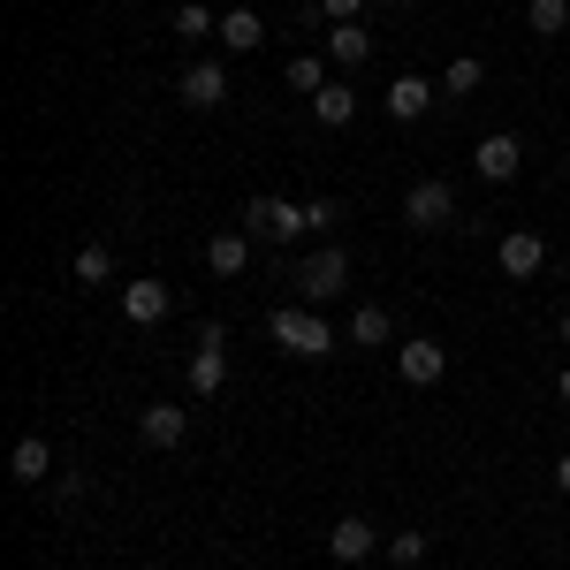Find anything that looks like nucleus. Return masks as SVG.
<instances>
[{
    "instance_id": "obj_10",
    "label": "nucleus",
    "mask_w": 570,
    "mask_h": 570,
    "mask_svg": "<svg viewBox=\"0 0 570 570\" xmlns=\"http://www.w3.org/2000/svg\"><path fill=\"white\" fill-rule=\"evenodd\" d=\"M46 472H53V449H46V434H23V441H16V456H8V480H16V487H39Z\"/></svg>"
},
{
    "instance_id": "obj_28",
    "label": "nucleus",
    "mask_w": 570,
    "mask_h": 570,
    "mask_svg": "<svg viewBox=\"0 0 570 570\" xmlns=\"http://www.w3.org/2000/svg\"><path fill=\"white\" fill-rule=\"evenodd\" d=\"M556 395H563V403H570V365H563V373H556Z\"/></svg>"
},
{
    "instance_id": "obj_17",
    "label": "nucleus",
    "mask_w": 570,
    "mask_h": 570,
    "mask_svg": "<svg viewBox=\"0 0 570 570\" xmlns=\"http://www.w3.org/2000/svg\"><path fill=\"white\" fill-rule=\"evenodd\" d=\"M351 115H357V91L351 85H327L320 99H312V122H320V130H351Z\"/></svg>"
},
{
    "instance_id": "obj_2",
    "label": "nucleus",
    "mask_w": 570,
    "mask_h": 570,
    "mask_svg": "<svg viewBox=\"0 0 570 570\" xmlns=\"http://www.w3.org/2000/svg\"><path fill=\"white\" fill-rule=\"evenodd\" d=\"M297 289H305L312 305H327V297H343L351 289V252H312V259H297Z\"/></svg>"
},
{
    "instance_id": "obj_18",
    "label": "nucleus",
    "mask_w": 570,
    "mask_h": 570,
    "mask_svg": "<svg viewBox=\"0 0 570 570\" xmlns=\"http://www.w3.org/2000/svg\"><path fill=\"white\" fill-rule=\"evenodd\" d=\"M259 39H266L259 8H228V16H220V46H228V53H252Z\"/></svg>"
},
{
    "instance_id": "obj_16",
    "label": "nucleus",
    "mask_w": 570,
    "mask_h": 570,
    "mask_svg": "<svg viewBox=\"0 0 570 570\" xmlns=\"http://www.w3.org/2000/svg\"><path fill=\"white\" fill-rule=\"evenodd\" d=\"M389 335H395L389 305H351V343H357V351H381Z\"/></svg>"
},
{
    "instance_id": "obj_6",
    "label": "nucleus",
    "mask_w": 570,
    "mask_h": 570,
    "mask_svg": "<svg viewBox=\"0 0 570 570\" xmlns=\"http://www.w3.org/2000/svg\"><path fill=\"white\" fill-rule=\"evenodd\" d=\"M494 259H502V274H510V282H532V274L548 266V244H540L532 228H510V236L494 244Z\"/></svg>"
},
{
    "instance_id": "obj_21",
    "label": "nucleus",
    "mask_w": 570,
    "mask_h": 570,
    "mask_svg": "<svg viewBox=\"0 0 570 570\" xmlns=\"http://www.w3.org/2000/svg\"><path fill=\"white\" fill-rule=\"evenodd\" d=\"M305 228H312V206H297V198H274V228H266L274 244H289V236H305Z\"/></svg>"
},
{
    "instance_id": "obj_26",
    "label": "nucleus",
    "mask_w": 570,
    "mask_h": 570,
    "mask_svg": "<svg viewBox=\"0 0 570 570\" xmlns=\"http://www.w3.org/2000/svg\"><path fill=\"white\" fill-rule=\"evenodd\" d=\"M320 16H327V23H357V16H365V0H320Z\"/></svg>"
},
{
    "instance_id": "obj_25",
    "label": "nucleus",
    "mask_w": 570,
    "mask_h": 570,
    "mask_svg": "<svg viewBox=\"0 0 570 570\" xmlns=\"http://www.w3.org/2000/svg\"><path fill=\"white\" fill-rule=\"evenodd\" d=\"M389 563H403V570L426 563V532H395V540H389Z\"/></svg>"
},
{
    "instance_id": "obj_14",
    "label": "nucleus",
    "mask_w": 570,
    "mask_h": 570,
    "mask_svg": "<svg viewBox=\"0 0 570 570\" xmlns=\"http://www.w3.org/2000/svg\"><path fill=\"white\" fill-rule=\"evenodd\" d=\"M426 107H434V85H426V77H395L389 85V115L395 122H419Z\"/></svg>"
},
{
    "instance_id": "obj_24",
    "label": "nucleus",
    "mask_w": 570,
    "mask_h": 570,
    "mask_svg": "<svg viewBox=\"0 0 570 570\" xmlns=\"http://www.w3.org/2000/svg\"><path fill=\"white\" fill-rule=\"evenodd\" d=\"M532 31H540V39L570 31V0H532Z\"/></svg>"
},
{
    "instance_id": "obj_29",
    "label": "nucleus",
    "mask_w": 570,
    "mask_h": 570,
    "mask_svg": "<svg viewBox=\"0 0 570 570\" xmlns=\"http://www.w3.org/2000/svg\"><path fill=\"white\" fill-rule=\"evenodd\" d=\"M556 487H563V494H570V456H563V464H556Z\"/></svg>"
},
{
    "instance_id": "obj_15",
    "label": "nucleus",
    "mask_w": 570,
    "mask_h": 570,
    "mask_svg": "<svg viewBox=\"0 0 570 570\" xmlns=\"http://www.w3.org/2000/svg\"><path fill=\"white\" fill-rule=\"evenodd\" d=\"M327 556H335V563H365V556H373V525H365V518H343V525L327 532Z\"/></svg>"
},
{
    "instance_id": "obj_7",
    "label": "nucleus",
    "mask_w": 570,
    "mask_h": 570,
    "mask_svg": "<svg viewBox=\"0 0 570 570\" xmlns=\"http://www.w3.org/2000/svg\"><path fill=\"white\" fill-rule=\"evenodd\" d=\"M472 168H480L487 183H510L518 168H525V145L510 130H494V137H480V153H472Z\"/></svg>"
},
{
    "instance_id": "obj_1",
    "label": "nucleus",
    "mask_w": 570,
    "mask_h": 570,
    "mask_svg": "<svg viewBox=\"0 0 570 570\" xmlns=\"http://www.w3.org/2000/svg\"><path fill=\"white\" fill-rule=\"evenodd\" d=\"M266 327H274V343H282L289 357H327L335 351V327H327L320 312H305V305H282Z\"/></svg>"
},
{
    "instance_id": "obj_11",
    "label": "nucleus",
    "mask_w": 570,
    "mask_h": 570,
    "mask_svg": "<svg viewBox=\"0 0 570 570\" xmlns=\"http://www.w3.org/2000/svg\"><path fill=\"white\" fill-rule=\"evenodd\" d=\"M206 266H214L220 282H236V274L252 266V236H236V228H220L214 244H206Z\"/></svg>"
},
{
    "instance_id": "obj_23",
    "label": "nucleus",
    "mask_w": 570,
    "mask_h": 570,
    "mask_svg": "<svg viewBox=\"0 0 570 570\" xmlns=\"http://www.w3.org/2000/svg\"><path fill=\"white\" fill-rule=\"evenodd\" d=\"M289 91H305V99H320V91H327V69H320L312 53H297V61H289Z\"/></svg>"
},
{
    "instance_id": "obj_3",
    "label": "nucleus",
    "mask_w": 570,
    "mask_h": 570,
    "mask_svg": "<svg viewBox=\"0 0 570 570\" xmlns=\"http://www.w3.org/2000/svg\"><path fill=\"white\" fill-rule=\"evenodd\" d=\"M449 214H456V190H449V183H411V190H403V220H411V228H449Z\"/></svg>"
},
{
    "instance_id": "obj_13",
    "label": "nucleus",
    "mask_w": 570,
    "mask_h": 570,
    "mask_svg": "<svg viewBox=\"0 0 570 570\" xmlns=\"http://www.w3.org/2000/svg\"><path fill=\"white\" fill-rule=\"evenodd\" d=\"M327 61L365 69V61H373V31H365V23H335V31H327Z\"/></svg>"
},
{
    "instance_id": "obj_9",
    "label": "nucleus",
    "mask_w": 570,
    "mask_h": 570,
    "mask_svg": "<svg viewBox=\"0 0 570 570\" xmlns=\"http://www.w3.org/2000/svg\"><path fill=\"white\" fill-rule=\"evenodd\" d=\"M183 426H190V411H176V403H145V411H137V434H145V449H176Z\"/></svg>"
},
{
    "instance_id": "obj_5",
    "label": "nucleus",
    "mask_w": 570,
    "mask_h": 570,
    "mask_svg": "<svg viewBox=\"0 0 570 570\" xmlns=\"http://www.w3.org/2000/svg\"><path fill=\"white\" fill-rule=\"evenodd\" d=\"M395 373H403L411 389H434L441 373H449V351H441V343H426V335H411V343L395 351Z\"/></svg>"
},
{
    "instance_id": "obj_4",
    "label": "nucleus",
    "mask_w": 570,
    "mask_h": 570,
    "mask_svg": "<svg viewBox=\"0 0 570 570\" xmlns=\"http://www.w3.org/2000/svg\"><path fill=\"white\" fill-rule=\"evenodd\" d=\"M228 389V343H220V327L198 335V351H190V395H220Z\"/></svg>"
},
{
    "instance_id": "obj_30",
    "label": "nucleus",
    "mask_w": 570,
    "mask_h": 570,
    "mask_svg": "<svg viewBox=\"0 0 570 570\" xmlns=\"http://www.w3.org/2000/svg\"><path fill=\"white\" fill-rule=\"evenodd\" d=\"M556 335H563V343H570V312H563V320H556Z\"/></svg>"
},
{
    "instance_id": "obj_31",
    "label": "nucleus",
    "mask_w": 570,
    "mask_h": 570,
    "mask_svg": "<svg viewBox=\"0 0 570 570\" xmlns=\"http://www.w3.org/2000/svg\"><path fill=\"white\" fill-rule=\"evenodd\" d=\"M343 570H357V563H343Z\"/></svg>"
},
{
    "instance_id": "obj_20",
    "label": "nucleus",
    "mask_w": 570,
    "mask_h": 570,
    "mask_svg": "<svg viewBox=\"0 0 570 570\" xmlns=\"http://www.w3.org/2000/svg\"><path fill=\"white\" fill-rule=\"evenodd\" d=\"M480 85H487V69L472 61V53H456V61L441 69V91H449V99H464V91H480Z\"/></svg>"
},
{
    "instance_id": "obj_8",
    "label": "nucleus",
    "mask_w": 570,
    "mask_h": 570,
    "mask_svg": "<svg viewBox=\"0 0 570 570\" xmlns=\"http://www.w3.org/2000/svg\"><path fill=\"white\" fill-rule=\"evenodd\" d=\"M176 91H183V107H220L228 99V69L220 61H190L176 77Z\"/></svg>"
},
{
    "instance_id": "obj_22",
    "label": "nucleus",
    "mask_w": 570,
    "mask_h": 570,
    "mask_svg": "<svg viewBox=\"0 0 570 570\" xmlns=\"http://www.w3.org/2000/svg\"><path fill=\"white\" fill-rule=\"evenodd\" d=\"M77 282H115V252L107 244H85L77 252Z\"/></svg>"
},
{
    "instance_id": "obj_19",
    "label": "nucleus",
    "mask_w": 570,
    "mask_h": 570,
    "mask_svg": "<svg viewBox=\"0 0 570 570\" xmlns=\"http://www.w3.org/2000/svg\"><path fill=\"white\" fill-rule=\"evenodd\" d=\"M176 39H220V16L206 0H183L176 8Z\"/></svg>"
},
{
    "instance_id": "obj_12",
    "label": "nucleus",
    "mask_w": 570,
    "mask_h": 570,
    "mask_svg": "<svg viewBox=\"0 0 570 570\" xmlns=\"http://www.w3.org/2000/svg\"><path fill=\"white\" fill-rule=\"evenodd\" d=\"M168 305H176V297H168V282H130V289H122V312H130L137 327L168 320Z\"/></svg>"
},
{
    "instance_id": "obj_27",
    "label": "nucleus",
    "mask_w": 570,
    "mask_h": 570,
    "mask_svg": "<svg viewBox=\"0 0 570 570\" xmlns=\"http://www.w3.org/2000/svg\"><path fill=\"white\" fill-rule=\"evenodd\" d=\"M312 206V228H335V220H343V206H335V198H305Z\"/></svg>"
}]
</instances>
